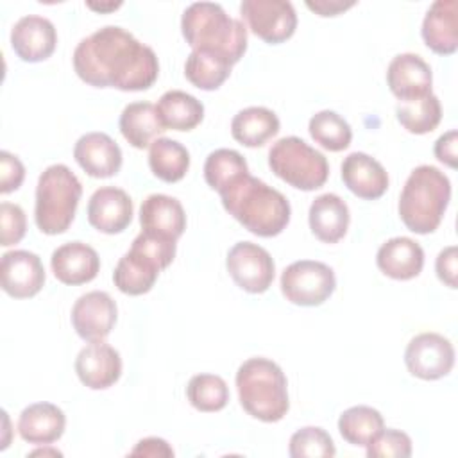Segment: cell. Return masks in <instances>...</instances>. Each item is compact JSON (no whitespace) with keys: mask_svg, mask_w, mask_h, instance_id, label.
Instances as JSON below:
<instances>
[{"mask_svg":"<svg viewBox=\"0 0 458 458\" xmlns=\"http://www.w3.org/2000/svg\"><path fill=\"white\" fill-rule=\"evenodd\" d=\"M73 70L95 88L120 91L148 89L157 75L156 52L116 25H106L81 39L73 50Z\"/></svg>","mask_w":458,"mask_h":458,"instance_id":"6da1fadb","label":"cell"},{"mask_svg":"<svg viewBox=\"0 0 458 458\" xmlns=\"http://www.w3.org/2000/svg\"><path fill=\"white\" fill-rule=\"evenodd\" d=\"M220 199L224 209L256 236H277L290 222L292 209L286 197L250 174L220 191Z\"/></svg>","mask_w":458,"mask_h":458,"instance_id":"7a4b0ae2","label":"cell"},{"mask_svg":"<svg viewBox=\"0 0 458 458\" xmlns=\"http://www.w3.org/2000/svg\"><path fill=\"white\" fill-rule=\"evenodd\" d=\"M181 32L193 50L211 54L231 66L247 50L245 25L231 18L220 4L195 2L188 5L181 18Z\"/></svg>","mask_w":458,"mask_h":458,"instance_id":"3957f363","label":"cell"},{"mask_svg":"<svg viewBox=\"0 0 458 458\" xmlns=\"http://www.w3.org/2000/svg\"><path fill=\"white\" fill-rule=\"evenodd\" d=\"M451 182L444 172L431 165H420L408 175L401 197L399 216L417 234L433 233L449 206Z\"/></svg>","mask_w":458,"mask_h":458,"instance_id":"277c9868","label":"cell"},{"mask_svg":"<svg viewBox=\"0 0 458 458\" xmlns=\"http://www.w3.org/2000/svg\"><path fill=\"white\" fill-rule=\"evenodd\" d=\"M242 408L261 422L281 420L288 408V381L281 367L267 358H249L236 372Z\"/></svg>","mask_w":458,"mask_h":458,"instance_id":"5b68a950","label":"cell"},{"mask_svg":"<svg viewBox=\"0 0 458 458\" xmlns=\"http://www.w3.org/2000/svg\"><path fill=\"white\" fill-rule=\"evenodd\" d=\"M82 195V184L66 165L47 166L36 186L34 220L41 233L61 234L73 218Z\"/></svg>","mask_w":458,"mask_h":458,"instance_id":"8992f818","label":"cell"},{"mask_svg":"<svg viewBox=\"0 0 458 458\" xmlns=\"http://www.w3.org/2000/svg\"><path fill=\"white\" fill-rule=\"evenodd\" d=\"M268 166L286 184L302 191L318 190L329 177L324 154L297 136L281 138L270 147Z\"/></svg>","mask_w":458,"mask_h":458,"instance_id":"52a82bcc","label":"cell"},{"mask_svg":"<svg viewBox=\"0 0 458 458\" xmlns=\"http://www.w3.org/2000/svg\"><path fill=\"white\" fill-rule=\"evenodd\" d=\"M335 288V272L322 261H293L281 274V292L286 301L297 306H320L333 295Z\"/></svg>","mask_w":458,"mask_h":458,"instance_id":"ba28073f","label":"cell"},{"mask_svg":"<svg viewBox=\"0 0 458 458\" xmlns=\"http://www.w3.org/2000/svg\"><path fill=\"white\" fill-rule=\"evenodd\" d=\"M240 13L252 34L270 45L290 39L297 29L295 9L286 0H243Z\"/></svg>","mask_w":458,"mask_h":458,"instance_id":"9c48e42d","label":"cell"},{"mask_svg":"<svg viewBox=\"0 0 458 458\" xmlns=\"http://www.w3.org/2000/svg\"><path fill=\"white\" fill-rule=\"evenodd\" d=\"M225 267L233 281L249 293L267 292L276 276V265L268 250L252 242L234 243L227 252Z\"/></svg>","mask_w":458,"mask_h":458,"instance_id":"30bf717a","label":"cell"},{"mask_svg":"<svg viewBox=\"0 0 458 458\" xmlns=\"http://www.w3.org/2000/svg\"><path fill=\"white\" fill-rule=\"evenodd\" d=\"M404 363L408 372L419 379H440L454 365L453 344L438 333H420L406 345Z\"/></svg>","mask_w":458,"mask_h":458,"instance_id":"8fae6325","label":"cell"},{"mask_svg":"<svg viewBox=\"0 0 458 458\" xmlns=\"http://www.w3.org/2000/svg\"><path fill=\"white\" fill-rule=\"evenodd\" d=\"M116 317V302L100 290L81 295L72 308V326L86 342H102L114 327Z\"/></svg>","mask_w":458,"mask_h":458,"instance_id":"7c38bea8","label":"cell"},{"mask_svg":"<svg viewBox=\"0 0 458 458\" xmlns=\"http://www.w3.org/2000/svg\"><path fill=\"white\" fill-rule=\"evenodd\" d=\"M45 268L38 254L30 250H9L0 261L2 290L14 299H29L45 284Z\"/></svg>","mask_w":458,"mask_h":458,"instance_id":"4fadbf2b","label":"cell"},{"mask_svg":"<svg viewBox=\"0 0 458 458\" xmlns=\"http://www.w3.org/2000/svg\"><path fill=\"white\" fill-rule=\"evenodd\" d=\"M75 372L81 383L91 390L113 386L122 376L120 352L109 344L89 342L75 358Z\"/></svg>","mask_w":458,"mask_h":458,"instance_id":"5bb4252c","label":"cell"},{"mask_svg":"<svg viewBox=\"0 0 458 458\" xmlns=\"http://www.w3.org/2000/svg\"><path fill=\"white\" fill-rule=\"evenodd\" d=\"M57 45V32L48 18L29 14L21 16L11 30V47L25 63L48 59Z\"/></svg>","mask_w":458,"mask_h":458,"instance_id":"9a60e30c","label":"cell"},{"mask_svg":"<svg viewBox=\"0 0 458 458\" xmlns=\"http://www.w3.org/2000/svg\"><path fill=\"white\" fill-rule=\"evenodd\" d=\"M386 84L399 102L413 100L431 93L433 73L420 55L406 52L390 61L386 68Z\"/></svg>","mask_w":458,"mask_h":458,"instance_id":"2e32d148","label":"cell"},{"mask_svg":"<svg viewBox=\"0 0 458 458\" xmlns=\"http://www.w3.org/2000/svg\"><path fill=\"white\" fill-rule=\"evenodd\" d=\"M131 197L114 186H102L93 191L88 202V222L100 233L118 234L132 220Z\"/></svg>","mask_w":458,"mask_h":458,"instance_id":"e0dca14e","label":"cell"},{"mask_svg":"<svg viewBox=\"0 0 458 458\" xmlns=\"http://www.w3.org/2000/svg\"><path fill=\"white\" fill-rule=\"evenodd\" d=\"M73 157L88 175L97 179L113 177L122 166V150L106 132L82 134L73 147Z\"/></svg>","mask_w":458,"mask_h":458,"instance_id":"ac0fdd59","label":"cell"},{"mask_svg":"<svg viewBox=\"0 0 458 458\" xmlns=\"http://www.w3.org/2000/svg\"><path fill=\"white\" fill-rule=\"evenodd\" d=\"M140 224L147 234L177 242L186 229V213L175 197L152 193L141 202Z\"/></svg>","mask_w":458,"mask_h":458,"instance_id":"d6986e66","label":"cell"},{"mask_svg":"<svg viewBox=\"0 0 458 458\" xmlns=\"http://www.w3.org/2000/svg\"><path fill=\"white\" fill-rule=\"evenodd\" d=\"M50 267L57 281L77 286L89 283L100 270V258L93 247L82 242H70L52 252Z\"/></svg>","mask_w":458,"mask_h":458,"instance_id":"ffe728a7","label":"cell"},{"mask_svg":"<svg viewBox=\"0 0 458 458\" xmlns=\"http://www.w3.org/2000/svg\"><path fill=\"white\" fill-rule=\"evenodd\" d=\"M342 181L351 193L365 200H376L388 190L386 170L365 152H352L344 159Z\"/></svg>","mask_w":458,"mask_h":458,"instance_id":"44dd1931","label":"cell"},{"mask_svg":"<svg viewBox=\"0 0 458 458\" xmlns=\"http://www.w3.org/2000/svg\"><path fill=\"white\" fill-rule=\"evenodd\" d=\"M458 4L437 0L422 20V39L428 48L440 55H451L458 48Z\"/></svg>","mask_w":458,"mask_h":458,"instance_id":"7402d4cb","label":"cell"},{"mask_svg":"<svg viewBox=\"0 0 458 458\" xmlns=\"http://www.w3.org/2000/svg\"><path fill=\"white\" fill-rule=\"evenodd\" d=\"M376 265L385 276L397 281H408L422 272L424 250L415 240L395 236L377 249Z\"/></svg>","mask_w":458,"mask_h":458,"instance_id":"603a6c76","label":"cell"},{"mask_svg":"<svg viewBox=\"0 0 458 458\" xmlns=\"http://www.w3.org/2000/svg\"><path fill=\"white\" fill-rule=\"evenodd\" d=\"M66 417L63 410L52 403H34L23 408L18 419L20 437L36 445H50L64 433Z\"/></svg>","mask_w":458,"mask_h":458,"instance_id":"cb8c5ba5","label":"cell"},{"mask_svg":"<svg viewBox=\"0 0 458 458\" xmlns=\"http://www.w3.org/2000/svg\"><path fill=\"white\" fill-rule=\"evenodd\" d=\"M349 220V208L336 193H322L310 206V229L324 243L340 242L347 233Z\"/></svg>","mask_w":458,"mask_h":458,"instance_id":"d4e9b609","label":"cell"},{"mask_svg":"<svg viewBox=\"0 0 458 458\" xmlns=\"http://www.w3.org/2000/svg\"><path fill=\"white\" fill-rule=\"evenodd\" d=\"M120 131L134 148H147L157 136L166 131L152 102L127 104L120 114Z\"/></svg>","mask_w":458,"mask_h":458,"instance_id":"484cf974","label":"cell"},{"mask_svg":"<svg viewBox=\"0 0 458 458\" xmlns=\"http://www.w3.org/2000/svg\"><path fill=\"white\" fill-rule=\"evenodd\" d=\"M279 132L277 114L261 106H252L238 111L231 122L233 138L245 147H263Z\"/></svg>","mask_w":458,"mask_h":458,"instance_id":"4316f807","label":"cell"},{"mask_svg":"<svg viewBox=\"0 0 458 458\" xmlns=\"http://www.w3.org/2000/svg\"><path fill=\"white\" fill-rule=\"evenodd\" d=\"M161 268L147 256L129 249L113 272L114 286L127 295H143L152 290Z\"/></svg>","mask_w":458,"mask_h":458,"instance_id":"83f0119b","label":"cell"},{"mask_svg":"<svg viewBox=\"0 0 458 458\" xmlns=\"http://www.w3.org/2000/svg\"><path fill=\"white\" fill-rule=\"evenodd\" d=\"M156 107L165 129L172 131H191L204 118L202 102L181 89L163 93Z\"/></svg>","mask_w":458,"mask_h":458,"instance_id":"f1b7e54d","label":"cell"},{"mask_svg":"<svg viewBox=\"0 0 458 458\" xmlns=\"http://www.w3.org/2000/svg\"><path fill=\"white\" fill-rule=\"evenodd\" d=\"M148 166L165 182L181 181L190 168V154L172 138H157L148 147Z\"/></svg>","mask_w":458,"mask_h":458,"instance_id":"f546056e","label":"cell"},{"mask_svg":"<svg viewBox=\"0 0 458 458\" xmlns=\"http://www.w3.org/2000/svg\"><path fill=\"white\" fill-rule=\"evenodd\" d=\"M399 123L411 134H428L435 131L442 120V106L437 95L429 93L420 98L404 100L395 106Z\"/></svg>","mask_w":458,"mask_h":458,"instance_id":"4dcf8cb0","label":"cell"},{"mask_svg":"<svg viewBox=\"0 0 458 458\" xmlns=\"http://www.w3.org/2000/svg\"><path fill=\"white\" fill-rule=\"evenodd\" d=\"M385 428L383 415L372 406H351L338 419L342 438L352 445H367Z\"/></svg>","mask_w":458,"mask_h":458,"instance_id":"1f68e13d","label":"cell"},{"mask_svg":"<svg viewBox=\"0 0 458 458\" xmlns=\"http://www.w3.org/2000/svg\"><path fill=\"white\" fill-rule=\"evenodd\" d=\"M247 174L249 166L245 157L233 148H216L206 157L204 163V179L208 186L218 193Z\"/></svg>","mask_w":458,"mask_h":458,"instance_id":"d6a6232c","label":"cell"},{"mask_svg":"<svg viewBox=\"0 0 458 458\" xmlns=\"http://www.w3.org/2000/svg\"><path fill=\"white\" fill-rule=\"evenodd\" d=\"M231 64L206 52L191 50L184 63L186 79L199 89L213 91L218 89L231 75Z\"/></svg>","mask_w":458,"mask_h":458,"instance_id":"836d02e7","label":"cell"},{"mask_svg":"<svg viewBox=\"0 0 458 458\" xmlns=\"http://www.w3.org/2000/svg\"><path fill=\"white\" fill-rule=\"evenodd\" d=\"M308 131L315 143H318L329 152L345 150L352 140V131L347 120H344L338 113L329 109L313 114L310 118Z\"/></svg>","mask_w":458,"mask_h":458,"instance_id":"e575fe53","label":"cell"},{"mask_svg":"<svg viewBox=\"0 0 458 458\" xmlns=\"http://www.w3.org/2000/svg\"><path fill=\"white\" fill-rule=\"evenodd\" d=\"M190 404L199 411H220L229 401L227 383L215 374H197L186 386Z\"/></svg>","mask_w":458,"mask_h":458,"instance_id":"d590c367","label":"cell"},{"mask_svg":"<svg viewBox=\"0 0 458 458\" xmlns=\"http://www.w3.org/2000/svg\"><path fill=\"white\" fill-rule=\"evenodd\" d=\"M288 453L292 458H331L336 454V449L326 429L306 426L292 435Z\"/></svg>","mask_w":458,"mask_h":458,"instance_id":"8d00e7d4","label":"cell"},{"mask_svg":"<svg viewBox=\"0 0 458 458\" xmlns=\"http://www.w3.org/2000/svg\"><path fill=\"white\" fill-rule=\"evenodd\" d=\"M369 458H408L411 438L399 429H381L367 445Z\"/></svg>","mask_w":458,"mask_h":458,"instance_id":"74e56055","label":"cell"},{"mask_svg":"<svg viewBox=\"0 0 458 458\" xmlns=\"http://www.w3.org/2000/svg\"><path fill=\"white\" fill-rule=\"evenodd\" d=\"M131 249L150 258L161 270L166 268L175 258V242L174 240L152 236L143 231L132 240Z\"/></svg>","mask_w":458,"mask_h":458,"instance_id":"f35d334b","label":"cell"},{"mask_svg":"<svg viewBox=\"0 0 458 458\" xmlns=\"http://www.w3.org/2000/svg\"><path fill=\"white\" fill-rule=\"evenodd\" d=\"M0 245L11 247L21 242L27 231V218L23 209L13 202L0 204Z\"/></svg>","mask_w":458,"mask_h":458,"instance_id":"ab89813d","label":"cell"},{"mask_svg":"<svg viewBox=\"0 0 458 458\" xmlns=\"http://www.w3.org/2000/svg\"><path fill=\"white\" fill-rule=\"evenodd\" d=\"M25 179V166L18 156L2 150L0 152V193L7 195L21 186Z\"/></svg>","mask_w":458,"mask_h":458,"instance_id":"60d3db41","label":"cell"},{"mask_svg":"<svg viewBox=\"0 0 458 458\" xmlns=\"http://www.w3.org/2000/svg\"><path fill=\"white\" fill-rule=\"evenodd\" d=\"M456 259H458V250L454 245H449L445 249H442L437 256L435 261V270L438 279L447 284L449 288H456Z\"/></svg>","mask_w":458,"mask_h":458,"instance_id":"b9f144b4","label":"cell"},{"mask_svg":"<svg viewBox=\"0 0 458 458\" xmlns=\"http://www.w3.org/2000/svg\"><path fill=\"white\" fill-rule=\"evenodd\" d=\"M456 145H458V132L454 129L447 131L445 134H442L437 141H435V147H433V152H435V157L447 165L449 168H456L458 165V157H456Z\"/></svg>","mask_w":458,"mask_h":458,"instance_id":"7bdbcfd3","label":"cell"},{"mask_svg":"<svg viewBox=\"0 0 458 458\" xmlns=\"http://www.w3.org/2000/svg\"><path fill=\"white\" fill-rule=\"evenodd\" d=\"M131 456H174V449L163 438L147 437L136 444Z\"/></svg>","mask_w":458,"mask_h":458,"instance_id":"ee69618b","label":"cell"},{"mask_svg":"<svg viewBox=\"0 0 458 458\" xmlns=\"http://www.w3.org/2000/svg\"><path fill=\"white\" fill-rule=\"evenodd\" d=\"M356 5L354 0H306V7L318 16H336Z\"/></svg>","mask_w":458,"mask_h":458,"instance_id":"f6af8a7d","label":"cell"},{"mask_svg":"<svg viewBox=\"0 0 458 458\" xmlns=\"http://www.w3.org/2000/svg\"><path fill=\"white\" fill-rule=\"evenodd\" d=\"M86 5L97 13H111L122 7V2H86Z\"/></svg>","mask_w":458,"mask_h":458,"instance_id":"bcb514c9","label":"cell"},{"mask_svg":"<svg viewBox=\"0 0 458 458\" xmlns=\"http://www.w3.org/2000/svg\"><path fill=\"white\" fill-rule=\"evenodd\" d=\"M61 456V451L57 449H36L30 453V456Z\"/></svg>","mask_w":458,"mask_h":458,"instance_id":"7dc6e473","label":"cell"}]
</instances>
